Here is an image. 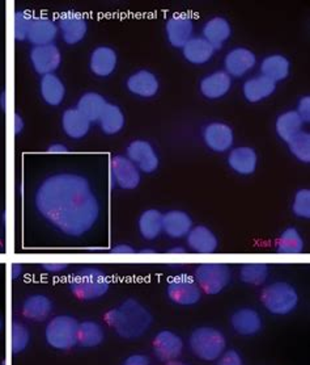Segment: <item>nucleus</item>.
<instances>
[{"label":"nucleus","mask_w":310,"mask_h":365,"mask_svg":"<svg viewBox=\"0 0 310 365\" xmlns=\"http://www.w3.org/2000/svg\"><path fill=\"white\" fill-rule=\"evenodd\" d=\"M193 277L202 293L216 296L232 282V268L224 263H203L196 267Z\"/></svg>","instance_id":"0eeeda50"},{"label":"nucleus","mask_w":310,"mask_h":365,"mask_svg":"<svg viewBox=\"0 0 310 365\" xmlns=\"http://www.w3.org/2000/svg\"><path fill=\"white\" fill-rule=\"evenodd\" d=\"M118 67V53L109 45H100L90 51V71L95 76L105 79L114 74Z\"/></svg>","instance_id":"f3484780"},{"label":"nucleus","mask_w":310,"mask_h":365,"mask_svg":"<svg viewBox=\"0 0 310 365\" xmlns=\"http://www.w3.org/2000/svg\"><path fill=\"white\" fill-rule=\"evenodd\" d=\"M105 321L118 336L126 341H135L152 327L154 317L138 299H127L119 307L109 310Z\"/></svg>","instance_id":"f03ea898"},{"label":"nucleus","mask_w":310,"mask_h":365,"mask_svg":"<svg viewBox=\"0 0 310 365\" xmlns=\"http://www.w3.org/2000/svg\"><path fill=\"white\" fill-rule=\"evenodd\" d=\"M38 215L71 238L90 232L98 222L101 205L84 175L58 173L42 180L34 193Z\"/></svg>","instance_id":"f257e3e1"},{"label":"nucleus","mask_w":310,"mask_h":365,"mask_svg":"<svg viewBox=\"0 0 310 365\" xmlns=\"http://www.w3.org/2000/svg\"><path fill=\"white\" fill-rule=\"evenodd\" d=\"M42 268H43L46 272H49V274H63L65 269L68 268V264H67V263H57V262H54V263L42 264Z\"/></svg>","instance_id":"49530a36"},{"label":"nucleus","mask_w":310,"mask_h":365,"mask_svg":"<svg viewBox=\"0 0 310 365\" xmlns=\"http://www.w3.org/2000/svg\"><path fill=\"white\" fill-rule=\"evenodd\" d=\"M70 151L68 146L63 143V142H53L50 143L48 148V153L50 154H55V155H60V154H67Z\"/></svg>","instance_id":"de8ad7c7"},{"label":"nucleus","mask_w":310,"mask_h":365,"mask_svg":"<svg viewBox=\"0 0 310 365\" xmlns=\"http://www.w3.org/2000/svg\"><path fill=\"white\" fill-rule=\"evenodd\" d=\"M188 347L198 359L216 361L227 349V339L220 330L211 326H202L190 334Z\"/></svg>","instance_id":"39448f33"},{"label":"nucleus","mask_w":310,"mask_h":365,"mask_svg":"<svg viewBox=\"0 0 310 365\" xmlns=\"http://www.w3.org/2000/svg\"><path fill=\"white\" fill-rule=\"evenodd\" d=\"M196 25L186 12L173 14L165 23V36L171 48L182 49L194 37Z\"/></svg>","instance_id":"f8f14e48"},{"label":"nucleus","mask_w":310,"mask_h":365,"mask_svg":"<svg viewBox=\"0 0 310 365\" xmlns=\"http://www.w3.org/2000/svg\"><path fill=\"white\" fill-rule=\"evenodd\" d=\"M110 280L107 272L98 267H82L70 280V291L76 299L95 301L107 294Z\"/></svg>","instance_id":"7ed1b4c3"},{"label":"nucleus","mask_w":310,"mask_h":365,"mask_svg":"<svg viewBox=\"0 0 310 365\" xmlns=\"http://www.w3.org/2000/svg\"><path fill=\"white\" fill-rule=\"evenodd\" d=\"M166 365H188V363H185V361H181L178 359H174V360H171V361H166Z\"/></svg>","instance_id":"5fc2aeb1"},{"label":"nucleus","mask_w":310,"mask_h":365,"mask_svg":"<svg viewBox=\"0 0 310 365\" xmlns=\"http://www.w3.org/2000/svg\"><path fill=\"white\" fill-rule=\"evenodd\" d=\"M12 351L15 355H18L21 352H24L25 349L29 347L31 344V331L24 324L15 322L12 326Z\"/></svg>","instance_id":"a19ab883"},{"label":"nucleus","mask_w":310,"mask_h":365,"mask_svg":"<svg viewBox=\"0 0 310 365\" xmlns=\"http://www.w3.org/2000/svg\"><path fill=\"white\" fill-rule=\"evenodd\" d=\"M29 61L33 70L41 76L45 75L55 74L58 68L62 65V51L58 48V45H42V46H33L29 53Z\"/></svg>","instance_id":"4468645a"},{"label":"nucleus","mask_w":310,"mask_h":365,"mask_svg":"<svg viewBox=\"0 0 310 365\" xmlns=\"http://www.w3.org/2000/svg\"><path fill=\"white\" fill-rule=\"evenodd\" d=\"M60 124L63 133L74 141H80L85 138L90 134L92 126V123L82 116L76 108L65 109L60 118Z\"/></svg>","instance_id":"c756f323"},{"label":"nucleus","mask_w":310,"mask_h":365,"mask_svg":"<svg viewBox=\"0 0 310 365\" xmlns=\"http://www.w3.org/2000/svg\"><path fill=\"white\" fill-rule=\"evenodd\" d=\"M288 150L291 155L296 160L308 165L310 162V134L309 132L302 130L299 134H296L294 138H291L287 142Z\"/></svg>","instance_id":"58836bf2"},{"label":"nucleus","mask_w":310,"mask_h":365,"mask_svg":"<svg viewBox=\"0 0 310 365\" xmlns=\"http://www.w3.org/2000/svg\"><path fill=\"white\" fill-rule=\"evenodd\" d=\"M110 184L122 191H134L141 182V173L126 155H114L109 165Z\"/></svg>","instance_id":"6e6552de"},{"label":"nucleus","mask_w":310,"mask_h":365,"mask_svg":"<svg viewBox=\"0 0 310 365\" xmlns=\"http://www.w3.org/2000/svg\"><path fill=\"white\" fill-rule=\"evenodd\" d=\"M294 112L297 113V116L301 118L304 121V124H308L310 121V96L309 95H305L300 98V100L297 101V106Z\"/></svg>","instance_id":"c03bdc74"},{"label":"nucleus","mask_w":310,"mask_h":365,"mask_svg":"<svg viewBox=\"0 0 310 365\" xmlns=\"http://www.w3.org/2000/svg\"><path fill=\"white\" fill-rule=\"evenodd\" d=\"M1 327H3V321H1V318H0V330H1Z\"/></svg>","instance_id":"4d7b16f0"},{"label":"nucleus","mask_w":310,"mask_h":365,"mask_svg":"<svg viewBox=\"0 0 310 365\" xmlns=\"http://www.w3.org/2000/svg\"><path fill=\"white\" fill-rule=\"evenodd\" d=\"M6 104H7V95L6 91L0 92V108L6 109Z\"/></svg>","instance_id":"603ef678"},{"label":"nucleus","mask_w":310,"mask_h":365,"mask_svg":"<svg viewBox=\"0 0 310 365\" xmlns=\"http://www.w3.org/2000/svg\"><path fill=\"white\" fill-rule=\"evenodd\" d=\"M181 50L185 61L194 66L207 65L216 53L213 45L205 41L202 36H194Z\"/></svg>","instance_id":"c85d7f7f"},{"label":"nucleus","mask_w":310,"mask_h":365,"mask_svg":"<svg viewBox=\"0 0 310 365\" xmlns=\"http://www.w3.org/2000/svg\"><path fill=\"white\" fill-rule=\"evenodd\" d=\"M258 153L252 146L241 145L235 146L228 151L227 163L228 167L240 176H250L258 167Z\"/></svg>","instance_id":"a211bd4d"},{"label":"nucleus","mask_w":310,"mask_h":365,"mask_svg":"<svg viewBox=\"0 0 310 365\" xmlns=\"http://www.w3.org/2000/svg\"><path fill=\"white\" fill-rule=\"evenodd\" d=\"M291 210L299 220L310 218V190L301 188L294 193Z\"/></svg>","instance_id":"79ce46f5"},{"label":"nucleus","mask_w":310,"mask_h":365,"mask_svg":"<svg viewBox=\"0 0 310 365\" xmlns=\"http://www.w3.org/2000/svg\"><path fill=\"white\" fill-rule=\"evenodd\" d=\"M23 272H24V267L16 263V264H14V266H12L11 276H12V279H15V280H16V279H18V277L23 274Z\"/></svg>","instance_id":"3c124183"},{"label":"nucleus","mask_w":310,"mask_h":365,"mask_svg":"<svg viewBox=\"0 0 310 365\" xmlns=\"http://www.w3.org/2000/svg\"><path fill=\"white\" fill-rule=\"evenodd\" d=\"M291 68H292V63L289 58L280 53L266 56L260 63L261 75L277 84L286 81L291 74Z\"/></svg>","instance_id":"bb28decb"},{"label":"nucleus","mask_w":310,"mask_h":365,"mask_svg":"<svg viewBox=\"0 0 310 365\" xmlns=\"http://www.w3.org/2000/svg\"><path fill=\"white\" fill-rule=\"evenodd\" d=\"M258 58L253 50L245 46H236L224 56V71L233 78H244L253 71Z\"/></svg>","instance_id":"2eb2a0df"},{"label":"nucleus","mask_w":310,"mask_h":365,"mask_svg":"<svg viewBox=\"0 0 310 365\" xmlns=\"http://www.w3.org/2000/svg\"><path fill=\"white\" fill-rule=\"evenodd\" d=\"M54 310L53 301L42 293H34L28 296L23 302V316L32 322H43L49 318Z\"/></svg>","instance_id":"cd10ccee"},{"label":"nucleus","mask_w":310,"mask_h":365,"mask_svg":"<svg viewBox=\"0 0 310 365\" xmlns=\"http://www.w3.org/2000/svg\"><path fill=\"white\" fill-rule=\"evenodd\" d=\"M57 24L59 36L62 37L65 45L70 46H75L84 41L90 28L87 17L84 16L82 12H78L74 9L60 14Z\"/></svg>","instance_id":"9b49d317"},{"label":"nucleus","mask_w":310,"mask_h":365,"mask_svg":"<svg viewBox=\"0 0 310 365\" xmlns=\"http://www.w3.org/2000/svg\"><path fill=\"white\" fill-rule=\"evenodd\" d=\"M97 124L101 132L107 137L121 133L126 126V116L123 109L118 104L109 103L104 113L98 118Z\"/></svg>","instance_id":"473e14b6"},{"label":"nucleus","mask_w":310,"mask_h":365,"mask_svg":"<svg viewBox=\"0 0 310 365\" xmlns=\"http://www.w3.org/2000/svg\"><path fill=\"white\" fill-rule=\"evenodd\" d=\"M40 95H41L42 101L49 107L55 108L62 106L67 95L65 82L57 74L41 76Z\"/></svg>","instance_id":"7c9ffc66"},{"label":"nucleus","mask_w":310,"mask_h":365,"mask_svg":"<svg viewBox=\"0 0 310 365\" xmlns=\"http://www.w3.org/2000/svg\"><path fill=\"white\" fill-rule=\"evenodd\" d=\"M305 249V242L302 238L301 232L294 226H289L280 232L277 241V251L279 254H301Z\"/></svg>","instance_id":"e433bc0d"},{"label":"nucleus","mask_w":310,"mask_h":365,"mask_svg":"<svg viewBox=\"0 0 310 365\" xmlns=\"http://www.w3.org/2000/svg\"><path fill=\"white\" fill-rule=\"evenodd\" d=\"M124 155L130 159L141 174H154L160 167V155L155 146L147 140H132L126 146Z\"/></svg>","instance_id":"9d476101"},{"label":"nucleus","mask_w":310,"mask_h":365,"mask_svg":"<svg viewBox=\"0 0 310 365\" xmlns=\"http://www.w3.org/2000/svg\"><path fill=\"white\" fill-rule=\"evenodd\" d=\"M140 252L141 254H156V251H154L152 249H143Z\"/></svg>","instance_id":"6e6d98bb"},{"label":"nucleus","mask_w":310,"mask_h":365,"mask_svg":"<svg viewBox=\"0 0 310 365\" xmlns=\"http://www.w3.org/2000/svg\"><path fill=\"white\" fill-rule=\"evenodd\" d=\"M304 121L297 116L294 109L286 110L280 113L275 120V133L282 141L287 143L291 138H294L296 134L304 130Z\"/></svg>","instance_id":"f704fd0d"},{"label":"nucleus","mask_w":310,"mask_h":365,"mask_svg":"<svg viewBox=\"0 0 310 365\" xmlns=\"http://www.w3.org/2000/svg\"><path fill=\"white\" fill-rule=\"evenodd\" d=\"M204 145L208 149L224 154L235 148V132L230 125L223 121H211L205 125L202 132Z\"/></svg>","instance_id":"ddd939ff"},{"label":"nucleus","mask_w":310,"mask_h":365,"mask_svg":"<svg viewBox=\"0 0 310 365\" xmlns=\"http://www.w3.org/2000/svg\"><path fill=\"white\" fill-rule=\"evenodd\" d=\"M138 230L143 240L154 241L163 232V213L149 207L146 209L138 218Z\"/></svg>","instance_id":"72a5a7b5"},{"label":"nucleus","mask_w":310,"mask_h":365,"mask_svg":"<svg viewBox=\"0 0 310 365\" xmlns=\"http://www.w3.org/2000/svg\"><path fill=\"white\" fill-rule=\"evenodd\" d=\"M233 87V79L224 70H215L204 75L199 82V92L207 100H220L228 95Z\"/></svg>","instance_id":"6ab92c4d"},{"label":"nucleus","mask_w":310,"mask_h":365,"mask_svg":"<svg viewBox=\"0 0 310 365\" xmlns=\"http://www.w3.org/2000/svg\"><path fill=\"white\" fill-rule=\"evenodd\" d=\"M166 294L180 307H194L202 299V291L194 277L185 274L171 277L166 285Z\"/></svg>","instance_id":"1a4fd4ad"},{"label":"nucleus","mask_w":310,"mask_h":365,"mask_svg":"<svg viewBox=\"0 0 310 365\" xmlns=\"http://www.w3.org/2000/svg\"><path fill=\"white\" fill-rule=\"evenodd\" d=\"M34 16L36 15H33L32 12L28 9H18L15 14L14 34H15L16 41H28V36H29V31H31Z\"/></svg>","instance_id":"ea45409f"},{"label":"nucleus","mask_w":310,"mask_h":365,"mask_svg":"<svg viewBox=\"0 0 310 365\" xmlns=\"http://www.w3.org/2000/svg\"><path fill=\"white\" fill-rule=\"evenodd\" d=\"M232 34V25L228 19L223 16L211 17L202 26V37L208 43H211L216 51L230 40Z\"/></svg>","instance_id":"4be33fe9"},{"label":"nucleus","mask_w":310,"mask_h":365,"mask_svg":"<svg viewBox=\"0 0 310 365\" xmlns=\"http://www.w3.org/2000/svg\"><path fill=\"white\" fill-rule=\"evenodd\" d=\"M277 86L278 84L263 75H254L242 84V96L247 103L258 104L271 98L277 91Z\"/></svg>","instance_id":"5701e85b"},{"label":"nucleus","mask_w":310,"mask_h":365,"mask_svg":"<svg viewBox=\"0 0 310 365\" xmlns=\"http://www.w3.org/2000/svg\"><path fill=\"white\" fill-rule=\"evenodd\" d=\"M24 118L21 117L20 113H16V115H15V118H14V130H15V134H16V135H20V134L24 132Z\"/></svg>","instance_id":"8fccbe9b"},{"label":"nucleus","mask_w":310,"mask_h":365,"mask_svg":"<svg viewBox=\"0 0 310 365\" xmlns=\"http://www.w3.org/2000/svg\"><path fill=\"white\" fill-rule=\"evenodd\" d=\"M262 304L272 316L284 317L299 307V292L292 284L275 282L269 284L261 294Z\"/></svg>","instance_id":"20e7f679"},{"label":"nucleus","mask_w":310,"mask_h":365,"mask_svg":"<svg viewBox=\"0 0 310 365\" xmlns=\"http://www.w3.org/2000/svg\"><path fill=\"white\" fill-rule=\"evenodd\" d=\"M58 34L59 31H58L57 21L53 20L51 17L40 15L33 19L28 41L31 42L33 46L50 45L57 40Z\"/></svg>","instance_id":"a878e982"},{"label":"nucleus","mask_w":310,"mask_h":365,"mask_svg":"<svg viewBox=\"0 0 310 365\" xmlns=\"http://www.w3.org/2000/svg\"><path fill=\"white\" fill-rule=\"evenodd\" d=\"M110 252L113 254H135V250L130 245H126V243H119V245H115L114 247L110 249Z\"/></svg>","instance_id":"09e8293b"},{"label":"nucleus","mask_w":310,"mask_h":365,"mask_svg":"<svg viewBox=\"0 0 310 365\" xmlns=\"http://www.w3.org/2000/svg\"><path fill=\"white\" fill-rule=\"evenodd\" d=\"M122 365H151V360L146 355L134 354V355L126 357V360L123 361Z\"/></svg>","instance_id":"a18cd8bd"},{"label":"nucleus","mask_w":310,"mask_h":365,"mask_svg":"<svg viewBox=\"0 0 310 365\" xmlns=\"http://www.w3.org/2000/svg\"><path fill=\"white\" fill-rule=\"evenodd\" d=\"M183 341L178 334L171 330L159 332L154 339V351L161 361L178 359L183 351Z\"/></svg>","instance_id":"b1692460"},{"label":"nucleus","mask_w":310,"mask_h":365,"mask_svg":"<svg viewBox=\"0 0 310 365\" xmlns=\"http://www.w3.org/2000/svg\"><path fill=\"white\" fill-rule=\"evenodd\" d=\"M105 339V331L102 326L96 321H84L78 329V344L84 349H95Z\"/></svg>","instance_id":"c9c22d12"},{"label":"nucleus","mask_w":310,"mask_h":365,"mask_svg":"<svg viewBox=\"0 0 310 365\" xmlns=\"http://www.w3.org/2000/svg\"><path fill=\"white\" fill-rule=\"evenodd\" d=\"M230 326L241 336H254L262 331L263 319L253 307H241L230 316Z\"/></svg>","instance_id":"aec40b11"},{"label":"nucleus","mask_w":310,"mask_h":365,"mask_svg":"<svg viewBox=\"0 0 310 365\" xmlns=\"http://www.w3.org/2000/svg\"><path fill=\"white\" fill-rule=\"evenodd\" d=\"M109 104L107 98L100 92H84L78 100L76 107L82 116L85 117L90 123H97L98 118L104 113V110Z\"/></svg>","instance_id":"2f4dec72"},{"label":"nucleus","mask_w":310,"mask_h":365,"mask_svg":"<svg viewBox=\"0 0 310 365\" xmlns=\"http://www.w3.org/2000/svg\"><path fill=\"white\" fill-rule=\"evenodd\" d=\"M188 247L196 254H213L219 247V240L216 234L204 225H196L186 237Z\"/></svg>","instance_id":"393cba45"},{"label":"nucleus","mask_w":310,"mask_h":365,"mask_svg":"<svg viewBox=\"0 0 310 365\" xmlns=\"http://www.w3.org/2000/svg\"><path fill=\"white\" fill-rule=\"evenodd\" d=\"M269 267L264 263H247L240 268V279L246 285L260 287L267 282Z\"/></svg>","instance_id":"4c0bfd02"},{"label":"nucleus","mask_w":310,"mask_h":365,"mask_svg":"<svg viewBox=\"0 0 310 365\" xmlns=\"http://www.w3.org/2000/svg\"><path fill=\"white\" fill-rule=\"evenodd\" d=\"M193 226V218L182 209H171L163 213V232L171 240L186 238Z\"/></svg>","instance_id":"412c9836"},{"label":"nucleus","mask_w":310,"mask_h":365,"mask_svg":"<svg viewBox=\"0 0 310 365\" xmlns=\"http://www.w3.org/2000/svg\"><path fill=\"white\" fill-rule=\"evenodd\" d=\"M169 252H171V254H185L186 250L180 246V247H173V249L169 250Z\"/></svg>","instance_id":"864d4df0"},{"label":"nucleus","mask_w":310,"mask_h":365,"mask_svg":"<svg viewBox=\"0 0 310 365\" xmlns=\"http://www.w3.org/2000/svg\"><path fill=\"white\" fill-rule=\"evenodd\" d=\"M79 321L74 316L60 314L54 317L46 324L45 339L51 349L68 351L78 344Z\"/></svg>","instance_id":"423d86ee"},{"label":"nucleus","mask_w":310,"mask_h":365,"mask_svg":"<svg viewBox=\"0 0 310 365\" xmlns=\"http://www.w3.org/2000/svg\"><path fill=\"white\" fill-rule=\"evenodd\" d=\"M216 361V365H244V359L237 349H225Z\"/></svg>","instance_id":"37998d69"},{"label":"nucleus","mask_w":310,"mask_h":365,"mask_svg":"<svg viewBox=\"0 0 310 365\" xmlns=\"http://www.w3.org/2000/svg\"><path fill=\"white\" fill-rule=\"evenodd\" d=\"M126 88L132 96L139 99H154L160 92V79L154 71L140 68L129 75L126 79Z\"/></svg>","instance_id":"dca6fc26"}]
</instances>
